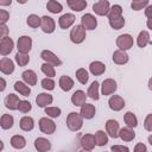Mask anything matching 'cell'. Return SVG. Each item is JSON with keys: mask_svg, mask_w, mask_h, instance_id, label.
Listing matches in <instances>:
<instances>
[{"mask_svg": "<svg viewBox=\"0 0 152 152\" xmlns=\"http://www.w3.org/2000/svg\"><path fill=\"white\" fill-rule=\"evenodd\" d=\"M68 6L76 12H81L87 7V1L86 0H66Z\"/></svg>", "mask_w": 152, "mask_h": 152, "instance_id": "484cf974", "label": "cell"}, {"mask_svg": "<svg viewBox=\"0 0 152 152\" xmlns=\"http://www.w3.org/2000/svg\"><path fill=\"white\" fill-rule=\"evenodd\" d=\"M118 137H120L121 140H124V141H132V140L135 138V133H134L133 128L124 127V128L119 129V134H118Z\"/></svg>", "mask_w": 152, "mask_h": 152, "instance_id": "cb8c5ba5", "label": "cell"}, {"mask_svg": "<svg viewBox=\"0 0 152 152\" xmlns=\"http://www.w3.org/2000/svg\"><path fill=\"white\" fill-rule=\"evenodd\" d=\"M10 19V13L6 10H0V24H6Z\"/></svg>", "mask_w": 152, "mask_h": 152, "instance_id": "f907efd6", "label": "cell"}, {"mask_svg": "<svg viewBox=\"0 0 152 152\" xmlns=\"http://www.w3.org/2000/svg\"><path fill=\"white\" fill-rule=\"evenodd\" d=\"M31 108H32V106H31V103L28 101H26V100L19 101V104H18L19 112H21V113H28L31 110Z\"/></svg>", "mask_w": 152, "mask_h": 152, "instance_id": "bcb514c9", "label": "cell"}, {"mask_svg": "<svg viewBox=\"0 0 152 152\" xmlns=\"http://www.w3.org/2000/svg\"><path fill=\"white\" fill-rule=\"evenodd\" d=\"M151 11H152V6H147V8H146V17L148 19H151Z\"/></svg>", "mask_w": 152, "mask_h": 152, "instance_id": "11a10c76", "label": "cell"}, {"mask_svg": "<svg viewBox=\"0 0 152 152\" xmlns=\"http://www.w3.org/2000/svg\"><path fill=\"white\" fill-rule=\"evenodd\" d=\"M80 142H81L83 150L91 151L95 147V138H94L93 134H84V135H82Z\"/></svg>", "mask_w": 152, "mask_h": 152, "instance_id": "e0dca14e", "label": "cell"}, {"mask_svg": "<svg viewBox=\"0 0 152 152\" xmlns=\"http://www.w3.org/2000/svg\"><path fill=\"white\" fill-rule=\"evenodd\" d=\"M109 25L114 30H120L125 25V18L124 17H120L118 19H112V20H109Z\"/></svg>", "mask_w": 152, "mask_h": 152, "instance_id": "7bdbcfd3", "label": "cell"}, {"mask_svg": "<svg viewBox=\"0 0 152 152\" xmlns=\"http://www.w3.org/2000/svg\"><path fill=\"white\" fill-rule=\"evenodd\" d=\"M46 8L51 12V13H59L62 10H63V6H62V4L61 2H58V1H56V0H50V1H48V4H46Z\"/></svg>", "mask_w": 152, "mask_h": 152, "instance_id": "74e56055", "label": "cell"}, {"mask_svg": "<svg viewBox=\"0 0 152 152\" xmlns=\"http://www.w3.org/2000/svg\"><path fill=\"white\" fill-rule=\"evenodd\" d=\"M40 57H42V59L45 61V63H48V64H50V65H52V66H58V65L62 64V61H61L53 52H51V51H49V50L42 51Z\"/></svg>", "mask_w": 152, "mask_h": 152, "instance_id": "52a82bcc", "label": "cell"}, {"mask_svg": "<svg viewBox=\"0 0 152 152\" xmlns=\"http://www.w3.org/2000/svg\"><path fill=\"white\" fill-rule=\"evenodd\" d=\"M109 8H110V6L107 0H100L93 5V11L97 15H107Z\"/></svg>", "mask_w": 152, "mask_h": 152, "instance_id": "9c48e42d", "label": "cell"}, {"mask_svg": "<svg viewBox=\"0 0 152 152\" xmlns=\"http://www.w3.org/2000/svg\"><path fill=\"white\" fill-rule=\"evenodd\" d=\"M32 48V39L31 37L28 36H21L19 37L18 42H17V49H18V52L20 53H26L31 50Z\"/></svg>", "mask_w": 152, "mask_h": 152, "instance_id": "277c9868", "label": "cell"}, {"mask_svg": "<svg viewBox=\"0 0 152 152\" xmlns=\"http://www.w3.org/2000/svg\"><path fill=\"white\" fill-rule=\"evenodd\" d=\"M58 83H59L61 89L64 90V91H69V90L74 87V81H72V78H70L69 76H61Z\"/></svg>", "mask_w": 152, "mask_h": 152, "instance_id": "f546056e", "label": "cell"}, {"mask_svg": "<svg viewBox=\"0 0 152 152\" xmlns=\"http://www.w3.org/2000/svg\"><path fill=\"white\" fill-rule=\"evenodd\" d=\"M11 145H12V147H14L17 150H21L26 146V140L23 135L17 134V135H13L11 138Z\"/></svg>", "mask_w": 152, "mask_h": 152, "instance_id": "f1b7e54d", "label": "cell"}, {"mask_svg": "<svg viewBox=\"0 0 152 152\" xmlns=\"http://www.w3.org/2000/svg\"><path fill=\"white\" fill-rule=\"evenodd\" d=\"M148 1L147 0H133L132 2H131V7H132V10H134V11H140V10H142V8H145L146 6H148Z\"/></svg>", "mask_w": 152, "mask_h": 152, "instance_id": "60d3db41", "label": "cell"}, {"mask_svg": "<svg viewBox=\"0 0 152 152\" xmlns=\"http://www.w3.org/2000/svg\"><path fill=\"white\" fill-rule=\"evenodd\" d=\"M19 126L23 131L25 132H28V131H32L33 127H34V121L31 116H23L20 119V122H19Z\"/></svg>", "mask_w": 152, "mask_h": 152, "instance_id": "4316f807", "label": "cell"}, {"mask_svg": "<svg viewBox=\"0 0 152 152\" xmlns=\"http://www.w3.org/2000/svg\"><path fill=\"white\" fill-rule=\"evenodd\" d=\"M75 76H76L77 81H78L81 84H86V83L88 82V80H89V74H88V71H87L84 68L77 69L76 72H75Z\"/></svg>", "mask_w": 152, "mask_h": 152, "instance_id": "8d00e7d4", "label": "cell"}, {"mask_svg": "<svg viewBox=\"0 0 152 152\" xmlns=\"http://www.w3.org/2000/svg\"><path fill=\"white\" fill-rule=\"evenodd\" d=\"M53 101L52 99V95L50 94H46V93H42L39 94L37 97H36V103L38 107H48V104H51Z\"/></svg>", "mask_w": 152, "mask_h": 152, "instance_id": "7402d4cb", "label": "cell"}, {"mask_svg": "<svg viewBox=\"0 0 152 152\" xmlns=\"http://www.w3.org/2000/svg\"><path fill=\"white\" fill-rule=\"evenodd\" d=\"M86 39V30L81 25H76L70 31V40L75 44H81Z\"/></svg>", "mask_w": 152, "mask_h": 152, "instance_id": "7a4b0ae2", "label": "cell"}, {"mask_svg": "<svg viewBox=\"0 0 152 152\" xmlns=\"http://www.w3.org/2000/svg\"><path fill=\"white\" fill-rule=\"evenodd\" d=\"M39 129L45 134H52L56 131V125L51 119L42 118L39 120Z\"/></svg>", "mask_w": 152, "mask_h": 152, "instance_id": "8992f818", "label": "cell"}, {"mask_svg": "<svg viewBox=\"0 0 152 152\" xmlns=\"http://www.w3.org/2000/svg\"><path fill=\"white\" fill-rule=\"evenodd\" d=\"M19 97L18 95L15 94H8L6 97H5V106L7 109H11V110H15L18 109V104H19Z\"/></svg>", "mask_w": 152, "mask_h": 152, "instance_id": "d6986e66", "label": "cell"}, {"mask_svg": "<svg viewBox=\"0 0 152 152\" xmlns=\"http://www.w3.org/2000/svg\"><path fill=\"white\" fill-rule=\"evenodd\" d=\"M40 69H42L43 74H44V75H46L49 78H52V77L56 75L53 66H52V65H50V64H48V63H44V64H42Z\"/></svg>", "mask_w": 152, "mask_h": 152, "instance_id": "b9f144b4", "label": "cell"}, {"mask_svg": "<svg viewBox=\"0 0 152 152\" xmlns=\"http://www.w3.org/2000/svg\"><path fill=\"white\" fill-rule=\"evenodd\" d=\"M148 43H151V39H150V33L147 31H141L137 38V44L139 48H145Z\"/></svg>", "mask_w": 152, "mask_h": 152, "instance_id": "4dcf8cb0", "label": "cell"}, {"mask_svg": "<svg viewBox=\"0 0 152 152\" xmlns=\"http://www.w3.org/2000/svg\"><path fill=\"white\" fill-rule=\"evenodd\" d=\"M66 126L72 132L80 131L83 126V118L80 115V113L71 112L66 118Z\"/></svg>", "mask_w": 152, "mask_h": 152, "instance_id": "6da1fadb", "label": "cell"}, {"mask_svg": "<svg viewBox=\"0 0 152 152\" xmlns=\"http://www.w3.org/2000/svg\"><path fill=\"white\" fill-rule=\"evenodd\" d=\"M124 120H125V124L127 125V127H129V128H134L138 126V119L132 112H127L124 115Z\"/></svg>", "mask_w": 152, "mask_h": 152, "instance_id": "d590c367", "label": "cell"}, {"mask_svg": "<svg viewBox=\"0 0 152 152\" xmlns=\"http://www.w3.org/2000/svg\"><path fill=\"white\" fill-rule=\"evenodd\" d=\"M119 129H120V127H119V124H118L116 120H114V119L107 120V122H106V131H107L109 137H112L114 139L118 138Z\"/></svg>", "mask_w": 152, "mask_h": 152, "instance_id": "7c38bea8", "label": "cell"}, {"mask_svg": "<svg viewBox=\"0 0 152 152\" xmlns=\"http://www.w3.org/2000/svg\"><path fill=\"white\" fill-rule=\"evenodd\" d=\"M14 89H15L20 95H23V96H28V95L31 94V88H30L27 84H25V83H23V82H20V81H17V82L14 83Z\"/></svg>", "mask_w": 152, "mask_h": 152, "instance_id": "1f68e13d", "label": "cell"}, {"mask_svg": "<svg viewBox=\"0 0 152 152\" xmlns=\"http://www.w3.org/2000/svg\"><path fill=\"white\" fill-rule=\"evenodd\" d=\"M5 88H6V81L2 77H0V91H4Z\"/></svg>", "mask_w": 152, "mask_h": 152, "instance_id": "f5cc1de1", "label": "cell"}, {"mask_svg": "<svg viewBox=\"0 0 152 152\" xmlns=\"http://www.w3.org/2000/svg\"><path fill=\"white\" fill-rule=\"evenodd\" d=\"M40 83H42V87L45 90H53L55 89V81L52 78H49V77L43 78Z\"/></svg>", "mask_w": 152, "mask_h": 152, "instance_id": "f6af8a7d", "label": "cell"}, {"mask_svg": "<svg viewBox=\"0 0 152 152\" xmlns=\"http://www.w3.org/2000/svg\"><path fill=\"white\" fill-rule=\"evenodd\" d=\"M45 114L50 118H58L61 115V108L58 107H45Z\"/></svg>", "mask_w": 152, "mask_h": 152, "instance_id": "ee69618b", "label": "cell"}, {"mask_svg": "<svg viewBox=\"0 0 152 152\" xmlns=\"http://www.w3.org/2000/svg\"><path fill=\"white\" fill-rule=\"evenodd\" d=\"M108 104H109V108L112 110L119 112L125 107V100L119 95H113V96H110V99L108 101Z\"/></svg>", "mask_w": 152, "mask_h": 152, "instance_id": "8fae6325", "label": "cell"}, {"mask_svg": "<svg viewBox=\"0 0 152 152\" xmlns=\"http://www.w3.org/2000/svg\"><path fill=\"white\" fill-rule=\"evenodd\" d=\"M96 113V109L94 107V104H90V103H84L81 106V110H80V115L83 118V119H93L94 115Z\"/></svg>", "mask_w": 152, "mask_h": 152, "instance_id": "5bb4252c", "label": "cell"}, {"mask_svg": "<svg viewBox=\"0 0 152 152\" xmlns=\"http://www.w3.org/2000/svg\"><path fill=\"white\" fill-rule=\"evenodd\" d=\"M134 152H147V148H146V146L142 142H139V144L135 145Z\"/></svg>", "mask_w": 152, "mask_h": 152, "instance_id": "816d5d0a", "label": "cell"}, {"mask_svg": "<svg viewBox=\"0 0 152 152\" xmlns=\"http://www.w3.org/2000/svg\"><path fill=\"white\" fill-rule=\"evenodd\" d=\"M108 19L112 20V19H118L120 17H122V8L120 5H113L109 11H108Z\"/></svg>", "mask_w": 152, "mask_h": 152, "instance_id": "e575fe53", "label": "cell"}, {"mask_svg": "<svg viewBox=\"0 0 152 152\" xmlns=\"http://www.w3.org/2000/svg\"><path fill=\"white\" fill-rule=\"evenodd\" d=\"M2 148H4V142L2 140H0V151H2Z\"/></svg>", "mask_w": 152, "mask_h": 152, "instance_id": "9f6ffc18", "label": "cell"}, {"mask_svg": "<svg viewBox=\"0 0 152 152\" xmlns=\"http://www.w3.org/2000/svg\"><path fill=\"white\" fill-rule=\"evenodd\" d=\"M95 138V145L96 146H104L108 142V135L103 131H97L94 135Z\"/></svg>", "mask_w": 152, "mask_h": 152, "instance_id": "836d02e7", "label": "cell"}, {"mask_svg": "<svg viewBox=\"0 0 152 152\" xmlns=\"http://www.w3.org/2000/svg\"><path fill=\"white\" fill-rule=\"evenodd\" d=\"M8 37V27L6 24H0V42Z\"/></svg>", "mask_w": 152, "mask_h": 152, "instance_id": "7dc6e473", "label": "cell"}, {"mask_svg": "<svg viewBox=\"0 0 152 152\" xmlns=\"http://www.w3.org/2000/svg\"><path fill=\"white\" fill-rule=\"evenodd\" d=\"M112 152H129V148L124 145H113L110 147Z\"/></svg>", "mask_w": 152, "mask_h": 152, "instance_id": "c3c4849f", "label": "cell"}, {"mask_svg": "<svg viewBox=\"0 0 152 152\" xmlns=\"http://www.w3.org/2000/svg\"><path fill=\"white\" fill-rule=\"evenodd\" d=\"M99 87H100L99 82H97V81H94V82L89 86V88H88L87 96H89L90 99L97 101V100L100 99V95H99Z\"/></svg>", "mask_w": 152, "mask_h": 152, "instance_id": "83f0119b", "label": "cell"}, {"mask_svg": "<svg viewBox=\"0 0 152 152\" xmlns=\"http://www.w3.org/2000/svg\"><path fill=\"white\" fill-rule=\"evenodd\" d=\"M0 71L5 75H11L14 71V63L12 59L4 57L0 59Z\"/></svg>", "mask_w": 152, "mask_h": 152, "instance_id": "4fadbf2b", "label": "cell"}, {"mask_svg": "<svg viewBox=\"0 0 152 152\" xmlns=\"http://www.w3.org/2000/svg\"><path fill=\"white\" fill-rule=\"evenodd\" d=\"M11 4H12L11 0H0V5H2V6H10Z\"/></svg>", "mask_w": 152, "mask_h": 152, "instance_id": "db71d44e", "label": "cell"}, {"mask_svg": "<svg viewBox=\"0 0 152 152\" xmlns=\"http://www.w3.org/2000/svg\"><path fill=\"white\" fill-rule=\"evenodd\" d=\"M86 99H87V95H86V93L83 90H76L71 95V102L76 107H81L82 104H84L86 103Z\"/></svg>", "mask_w": 152, "mask_h": 152, "instance_id": "ac0fdd59", "label": "cell"}, {"mask_svg": "<svg viewBox=\"0 0 152 152\" xmlns=\"http://www.w3.org/2000/svg\"><path fill=\"white\" fill-rule=\"evenodd\" d=\"M144 127L146 131L148 132H152V114H148L145 119V122H144Z\"/></svg>", "mask_w": 152, "mask_h": 152, "instance_id": "681fc988", "label": "cell"}, {"mask_svg": "<svg viewBox=\"0 0 152 152\" xmlns=\"http://www.w3.org/2000/svg\"><path fill=\"white\" fill-rule=\"evenodd\" d=\"M21 77L27 86H34L37 83V75L33 70H25L21 74Z\"/></svg>", "mask_w": 152, "mask_h": 152, "instance_id": "d4e9b609", "label": "cell"}, {"mask_svg": "<svg viewBox=\"0 0 152 152\" xmlns=\"http://www.w3.org/2000/svg\"><path fill=\"white\" fill-rule=\"evenodd\" d=\"M81 26L84 28V30H94V28H96V26H97V20H96V18L93 15V14H90V13H86V14H83L82 15V18H81Z\"/></svg>", "mask_w": 152, "mask_h": 152, "instance_id": "5b68a950", "label": "cell"}, {"mask_svg": "<svg viewBox=\"0 0 152 152\" xmlns=\"http://www.w3.org/2000/svg\"><path fill=\"white\" fill-rule=\"evenodd\" d=\"M13 48H14V43H13L12 38L7 37V38L2 39V40L0 42V55H2V56L10 55V53L12 52Z\"/></svg>", "mask_w": 152, "mask_h": 152, "instance_id": "9a60e30c", "label": "cell"}, {"mask_svg": "<svg viewBox=\"0 0 152 152\" xmlns=\"http://www.w3.org/2000/svg\"><path fill=\"white\" fill-rule=\"evenodd\" d=\"M13 124H14V119H13V116L10 115V114H4V115L1 116V119H0V126H1V128H4V129H10V128H12V127H13Z\"/></svg>", "mask_w": 152, "mask_h": 152, "instance_id": "d6a6232c", "label": "cell"}, {"mask_svg": "<svg viewBox=\"0 0 152 152\" xmlns=\"http://www.w3.org/2000/svg\"><path fill=\"white\" fill-rule=\"evenodd\" d=\"M40 27H42L43 32H45V33H52L55 31V27H56L55 20L51 17L44 15V17L40 18Z\"/></svg>", "mask_w": 152, "mask_h": 152, "instance_id": "ba28073f", "label": "cell"}, {"mask_svg": "<svg viewBox=\"0 0 152 152\" xmlns=\"http://www.w3.org/2000/svg\"><path fill=\"white\" fill-rule=\"evenodd\" d=\"M78 152H91V151H88V150H83V148H82V150H80Z\"/></svg>", "mask_w": 152, "mask_h": 152, "instance_id": "6f0895ef", "label": "cell"}, {"mask_svg": "<svg viewBox=\"0 0 152 152\" xmlns=\"http://www.w3.org/2000/svg\"><path fill=\"white\" fill-rule=\"evenodd\" d=\"M34 147L38 152H46L51 148V142L45 138H37L34 140Z\"/></svg>", "mask_w": 152, "mask_h": 152, "instance_id": "603a6c76", "label": "cell"}, {"mask_svg": "<svg viewBox=\"0 0 152 152\" xmlns=\"http://www.w3.org/2000/svg\"><path fill=\"white\" fill-rule=\"evenodd\" d=\"M15 62H17V64H18L19 66H25V65L30 62V57H28V55H26V53H20V52H18V53L15 55Z\"/></svg>", "mask_w": 152, "mask_h": 152, "instance_id": "ab89813d", "label": "cell"}, {"mask_svg": "<svg viewBox=\"0 0 152 152\" xmlns=\"http://www.w3.org/2000/svg\"><path fill=\"white\" fill-rule=\"evenodd\" d=\"M134 42H133V37L128 33H124V34H120L118 38H116V45L119 48V50H122V51H126L128 49H131L133 46Z\"/></svg>", "mask_w": 152, "mask_h": 152, "instance_id": "3957f363", "label": "cell"}, {"mask_svg": "<svg viewBox=\"0 0 152 152\" xmlns=\"http://www.w3.org/2000/svg\"><path fill=\"white\" fill-rule=\"evenodd\" d=\"M74 23H75V15L71 14V13H65V14H63V15L58 19V25H59V27L63 28V30L69 28Z\"/></svg>", "mask_w": 152, "mask_h": 152, "instance_id": "2e32d148", "label": "cell"}, {"mask_svg": "<svg viewBox=\"0 0 152 152\" xmlns=\"http://www.w3.org/2000/svg\"><path fill=\"white\" fill-rule=\"evenodd\" d=\"M27 25L32 28H36L38 26H40V18L37 15V14H30L27 17V20H26Z\"/></svg>", "mask_w": 152, "mask_h": 152, "instance_id": "f35d334b", "label": "cell"}, {"mask_svg": "<svg viewBox=\"0 0 152 152\" xmlns=\"http://www.w3.org/2000/svg\"><path fill=\"white\" fill-rule=\"evenodd\" d=\"M113 62L118 65H124L128 62V55L126 53V51L116 50L113 53Z\"/></svg>", "mask_w": 152, "mask_h": 152, "instance_id": "ffe728a7", "label": "cell"}, {"mask_svg": "<svg viewBox=\"0 0 152 152\" xmlns=\"http://www.w3.org/2000/svg\"><path fill=\"white\" fill-rule=\"evenodd\" d=\"M116 82L113 80V78H106L103 82H102V86H101V93L102 95H110L113 94L115 90H116Z\"/></svg>", "mask_w": 152, "mask_h": 152, "instance_id": "30bf717a", "label": "cell"}, {"mask_svg": "<svg viewBox=\"0 0 152 152\" xmlns=\"http://www.w3.org/2000/svg\"><path fill=\"white\" fill-rule=\"evenodd\" d=\"M89 71L95 75V76H99V75H102L104 71H106V65L100 62V61H95V62H91L89 64Z\"/></svg>", "mask_w": 152, "mask_h": 152, "instance_id": "44dd1931", "label": "cell"}]
</instances>
